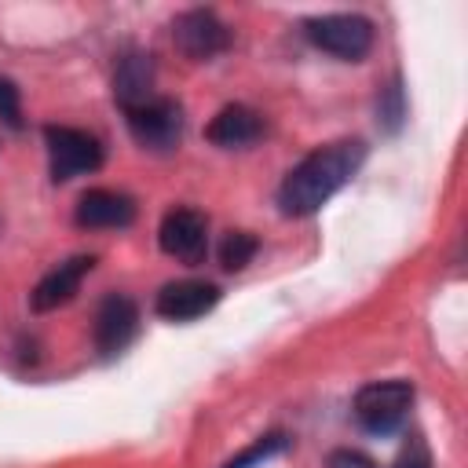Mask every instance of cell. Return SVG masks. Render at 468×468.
<instances>
[{"mask_svg": "<svg viewBox=\"0 0 468 468\" xmlns=\"http://www.w3.org/2000/svg\"><path fill=\"white\" fill-rule=\"evenodd\" d=\"M91 263H95L91 256H73V260L58 263L55 271H48V274L40 278V285L33 289V307H37V311H55V307L69 303V300L77 296L84 274L91 271Z\"/></svg>", "mask_w": 468, "mask_h": 468, "instance_id": "7c38bea8", "label": "cell"}, {"mask_svg": "<svg viewBox=\"0 0 468 468\" xmlns=\"http://www.w3.org/2000/svg\"><path fill=\"white\" fill-rule=\"evenodd\" d=\"M157 241L172 260L197 263L205 256V249H208V219L197 208H172L161 219Z\"/></svg>", "mask_w": 468, "mask_h": 468, "instance_id": "52a82bcc", "label": "cell"}, {"mask_svg": "<svg viewBox=\"0 0 468 468\" xmlns=\"http://www.w3.org/2000/svg\"><path fill=\"white\" fill-rule=\"evenodd\" d=\"M325 468H377V464L358 450H336V453H329Z\"/></svg>", "mask_w": 468, "mask_h": 468, "instance_id": "ac0fdd59", "label": "cell"}, {"mask_svg": "<svg viewBox=\"0 0 468 468\" xmlns=\"http://www.w3.org/2000/svg\"><path fill=\"white\" fill-rule=\"evenodd\" d=\"M410 402H413V388L406 380H377V384L358 388L351 413L358 428H366L369 435H388L402 424Z\"/></svg>", "mask_w": 468, "mask_h": 468, "instance_id": "7a4b0ae2", "label": "cell"}, {"mask_svg": "<svg viewBox=\"0 0 468 468\" xmlns=\"http://www.w3.org/2000/svg\"><path fill=\"white\" fill-rule=\"evenodd\" d=\"M44 139H48V161H51V179L55 183H66L73 176L95 172L102 165V146H99V139L91 132L51 124L44 132Z\"/></svg>", "mask_w": 468, "mask_h": 468, "instance_id": "5b68a950", "label": "cell"}, {"mask_svg": "<svg viewBox=\"0 0 468 468\" xmlns=\"http://www.w3.org/2000/svg\"><path fill=\"white\" fill-rule=\"evenodd\" d=\"M303 29L314 48L344 62H358L373 48V26L362 15H322V18H311Z\"/></svg>", "mask_w": 468, "mask_h": 468, "instance_id": "277c9868", "label": "cell"}, {"mask_svg": "<svg viewBox=\"0 0 468 468\" xmlns=\"http://www.w3.org/2000/svg\"><path fill=\"white\" fill-rule=\"evenodd\" d=\"M139 329V311L128 296H106L95 314V347L102 355H121Z\"/></svg>", "mask_w": 468, "mask_h": 468, "instance_id": "9c48e42d", "label": "cell"}, {"mask_svg": "<svg viewBox=\"0 0 468 468\" xmlns=\"http://www.w3.org/2000/svg\"><path fill=\"white\" fill-rule=\"evenodd\" d=\"M256 238L249 234V230H230L227 238H223V245H219V260H223V267L227 271H241L252 256H256Z\"/></svg>", "mask_w": 468, "mask_h": 468, "instance_id": "5bb4252c", "label": "cell"}, {"mask_svg": "<svg viewBox=\"0 0 468 468\" xmlns=\"http://www.w3.org/2000/svg\"><path fill=\"white\" fill-rule=\"evenodd\" d=\"M366 146L358 139H340L329 143L314 154H307L285 179L278 190V205L285 216H311L318 212L362 165Z\"/></svg>", "mask_w": 468, "mask_h": 468, "instance_id": "6da1fadb", "label": "cell"}, {"mask_svg": "<svg viewBox=\"0 0 468 468\" xmlns=\"http://www.w3.org/2000/svg\"><path fill=\"white\" fill-rule=\"evenodd\" d=\"M395 468H431V453H428V446L413 435V439L402 446V453H399Z\"/></svg>", "mask_w": 468, "mask_h": 468, "instance_id": "e0dca14e", "label": "cell"}, {"mask_svg": "<svg viewBox=\"0 0 468 468\" xmlns=\"http://www.w3.org/2000/svg\"><path fill=\"white\" fill-rule=\"evenodd\" d=\"M278 450H285V435L282 431H274V435H263V439H256L245 453H238V457H230L223 468H252V464H260V461H267L271 453H278Z\"/></svg>", "mask_w": 468, "mask_h": 468, "instance_id": "9a60e30c", "label": "cell"}, {"mask_svg": "<svg viewBox=\"0 0 468 468\" xmlns=\"http://www.w3.org/2000/svg\"><path fill=\"white\" fill-rule=\"evenodd\" d=\"M205 135H208V143H216L223 150H241V146H249V143H256L263 135V117L256 110L234 102V106H223L208 121Z\"/></svg>", "mask_w": 468, "mask_h": 468, "instance_id": "8fae6325", "label": "cell"}, {"mask_svg": "<svg viewBox=\"0 0 468 468\" xmlns=\"http://www.w3.org/2000/svg\"><path fill=\"white\" fill-rule=\"evenodd\" d=\"M132 219H135V201L121 190L95 186L77 201V223L88 230H117V227H128Z\"/></svg>", "mask_w": 468, "mask_h": 468, "instance_id": "30bf717a", "label": "cell"}, {"mask_svg": "<svg viewBox=\"0 0 468 468\" xmlns=\"http://www.w3.org/2000/svg\"><path fill=\"white\" fill-rule=\"evenodd\" d=\"M113 95L124 110L132 106H143L146 99H154V62L150 55L143 51H128L121 62H117V73H113Z\"/></svg>", "mask_w": 468, "mask_h": 468, "instance_id": "4fadbf2b", "label": "cell"}, {"mask_svg": "<svg viewBox=\"0 0 468 468\" xmlns=\"http://www.w3.org/2000/svg\"><path fill=\"white\" fill-rule=\"evenodd\" d=\"M0 117L11 124V128H18L22 124V106H18V88L7 80V77H0Z\"/></svg>", "mask_w": 468, "mask_h": 468, "instance_id": "2e32d148", "label": "cell"}, {"mask_svg": "<svg viewBox=\"0 0 468 468\" xmlns=\"http://www.w3.org/2000/svg\"><path fill=\"white\" fill-rule=\"evenodd\" d=\"M128 113V132L139 146L146 150H176L183 139V106L176 99L154 95L143 106L124 110Z\"/></svg>", "mask_w": 468, "mask_h": 468, "instance_id": "3957f363", "label": "cell"}, {"mask_svg": "<svg viewBox=\"0 0 468 468\" xmlns=\"http://www.w3.org/2000/svg\"><path fill=\"white\" fill-rule=\"evenodd\" d=\"M219 300V289L212 282H197V278H183V282H168L157 292V314L168 322H190L201 318L205 311H212Z\"/></svg>", "mask_w": 468, "mask_h": 468, "instance_id": "ba28073f", "label": "cell"}, {"mask_svg": "<svg viewBox=\"0 0 468 468\" xmlns=\"http://www.w3.org/2000/svg\"><path fill=\"white\" fill-rule=\"evenodd\" d=\"M172 40H176V48H179L186 58L208 62V58H216L219 51L230 48V29H227L212 11L194 7V11H183V15L172 22Z\"/></svg>", "mask_w": 468, "mask_h": 468, "instance_id": "8992f818", "label": "cell"}]
</instances>
